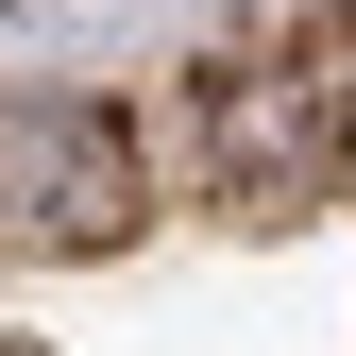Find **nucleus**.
<instances>
[{
	"label": "nucleus",
	"instance_id": "f257e3e1",
	"mask_svg": "<svg viewBox=\"0 0 356 356\" xmlns=\"http://www.w3.org/2000/svg\"><path fill=\"white\" fill-rule=\"evenodd\" d=\"M136 238V136L102 102H0V254H102Z\"/></svg>",
	"mask_w": 356,
	"mask_h": 356
}]
</instances>
